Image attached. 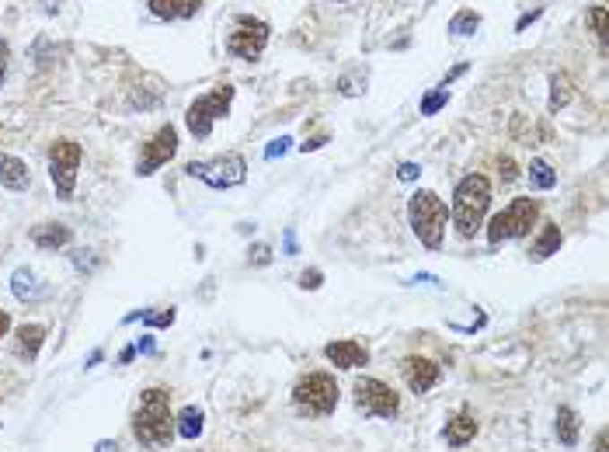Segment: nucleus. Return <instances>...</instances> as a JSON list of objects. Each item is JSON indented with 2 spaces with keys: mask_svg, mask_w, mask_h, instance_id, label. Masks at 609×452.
Wrapping results in <instances>:
<instances>
[{
  "mask_svg": "<svg viewBox=\"0 0 609 452\" xmlns=\"http://www.w3.org/2000/svg\"><path fill=\"white\" fill-rule=\"evenodd\" d=\"M588 25L599 35V42H606V7H603V4H596V7L588 11Z\"/></svg>",
  "mask_w": 609,
  "mask_h": 452,
  "instance_id": "28",
  "label": "nucleus"
},
{
  "mask_svg": "<svg viewBox=\"0 0 609 452\" xmlns=\"http://www.w3.org/2000/svg\"><path fill=\"white\" fill-rule=\"evenodd\" d=\"M320 285H324V272H320V268H307V272L300 275V289H310V292H314Z\"/></svg>",
  "mask_w": 609,
  "mask_h": 452,
  "instance_id": "29",
  "label": "nucleus"
},
{
  "mask_svg": "<svg viewBox=\"0 0 609 452\" xmlns=\"http://www.w3.org/2000/svg\"><path fill=\"white\" fill-rule=\"evenodd\" d=\"M94 452H118V442L116 439H98V442H94Z\"/></svg>",
  "mask_w": 609,
  "mask_h": 452,
  "instance_id": "38",
  "label": "nucleus"
},
{
  "mask_svg": "<svg viewBox=\"0 0 609 452\" xmlns=\"http://www.w3.org/2000/svg\"><path fill=\"white\" fill-rule=\"evenodd\" d=\"M536 18H540V11H529V14H522V18H519V25H516V31H522V29H526V25H529V22H536Z\"/></svg>",
  "mask_w": 609,
  "mask_h": 452,
  "instance_id": "42",
  "label": "nucleus"
},
{
  "mask_svg": "<svg viewBox=\"0 0 609 452\" xmlns=\"http://www.w3.org/2000/svg\"><path fill=\"white\" fill-rule=\"evenodd\" d=\"M324 143H327V136H314V140L300 143V150H303V153H314V150H320Z\"/></svg>",
  "mask_w": 609,
  "mask_h": 452,
  "instance_id": "37",
  "label": "nucleus"
},
{
  "mask_svg": "<svg viewBox=\"0 0 609 452\" xmlns=\"http://www.w3.org/2000/svg\"><path fill=\"white\" fill-rule=\"evenodd\" d=\"M474 435H477V422H474V414L470 411H460V414H453L446 428H442V439H446V446L449 449H464L474 442Z\"/></svg>",
  "mask_w": 609,
  "mask_h": 452,
  "instance_id": "17",
  "label": "nucleus"
},
{
  "mask_svg": "<svg viewBox=\"0 0 609 452\" xmlns=\"http://www.w3.org/2000/svg\"><path fill=\"white\" fill-rule=\"evenodd\" d=\"M7 331H11V313L0 310V338H7Z\"/></svg>",
  "mask_w": 609,
  "mask_h": 452,
  "instance_id": "41",
  "label": "nucleus"
},
{
  "mask_svg": "<svg viewBox=\"0 0 609 452\" xmlns=\"http://www.w3.org/2000/svg\"><path fill=\"white\" fill-rule=\"evenodd\" d=\"M338 400H342V390L335 383L331 372H307L303 379H296L292 387V404L300 414L307 418H327L338 411Z\"/></svg>",
  "mask_w": 609,
  "mask_h": 452,
  "instance_id": "4",
  "label": "nucleus"
},
{
  "mask_svg": "<svg viewBox=\"0 0 609 452\" xmlns=\"http://www.w3.org/2000/svg\"><path fill=\"white\" fill-rule=\"evenodd\" d=\"M268 25L258 22V18H240L237 22V29L231 31V39H227V49H231V56L237 59H258L265 53V46H268Z\"/></svg>",
  "mask_w": 609,
  "mask_h": 452,
  "instance_id": "11",
  "label": "nucleus"
},
{
  "mask_svg": "<svg viewBox=\"0 0 609 452\" xmlns=\"http://www.w3.org/2000/svg\"><path fill=\"white\" fill-rule=\"evenodd\" d=\"M324 359L335 369H359V366H370V348H366L362 341L342 338V341L324 344Z\"/></svg>",
  "mask_w": 609,
  "mask_h": 452,
  "instance_id": "13",
  "label": "nucleus"
},
{
  "mask_svg": "<svg viewBox=\"0 0 609 452\" xmlns=\"http://www.w3.org/2000/svg\"><path fill=\"white\" fill-rule=\"evenodd\" d=\"M407 220H411L414 237H418L429 251H439V248L446 244L449 209H446V202L435 196V192L422 188V192H414V196L407 198Z\"/></svg>",
  "mask_w": 609,
  "mask_h": 452,
  "instance_id": "3",
  "label": "nucleus"
},
{
  "mask_svg": "<svg viewBox=\"0 0 609 452\" xmlns=\"http://www.w3.org/2000/svg\"><path fill=\"white\" fill-rule=\"evenodd\" d=\"M529 185L536 188V192H551V188H557V170L547 164V161H529Z\"/></svg>",
  "mask_w": 609,
  "mask_h": 452,
  "instance_id": "24",
  "label": "nucleus"
},
{
  "mask_svg": "<svg viewBox=\"0 0 609 452\" xmlns=\"http://www.w3.org/2000/svg\"><path fill=\"white\" fill-rule=\"evenodd\" d=\"M401 376H405L407 390L422 396L442 379V366L432 362V359H425V355H407V359H401Z\"/></svg>",
  "mask_w": 609,
  "mask_h": 452,
  "instance_id": "12",
  "label": "nucleus"
},
{
  "mask_svg": "<svg viewBox=\"0 0 609 452\" xmlns=\"http://www.w3.org/2000/svg\"><path fill=\"white\" fill-rule=\"evenodd\" d=\"M335 4H342V0H335Z\"/></svg>",
  "mask_w": 609,
  "mask_h": 452,
  "instance_id": "44",
  "label": "nucleus"
},
{
  "mask_svg": "<svg viewBox=\"0 0 609 452\" xmlns=\"http://www.w3.org/2000/svg\"><path fill=\"white\" fill-rule=\"evenodd\" d=\"M31 185V170L22 157L14 153H0V188L7 192H29Z\"/></svg>",
  "mask_w": 609,
  "mask_h": 452,
  "instance_id": "15",
  "label": "nucleus"
},
{
  "mask_svg": "<svg viewBox=\"0 0 609 452\" xmlns=\"http://www.w3.org/2000/svg\"><path fill=\"white\" fill-rule=\"evenodd\" d=\"M397 178H401V181H418V178H422V168L407 161V164H401V168H397Z\"/></svg>",
  "mask_w": 609,
  "mask_h": 452,
  "instance_id": "32",
  "label": "nucleus"
},
{
  "mask_svg": "<svg viewBox=\"0 0 609 452\" xmlns=\"http://www.w3.org/2000/svg\"><path fill=\"white\" fill-rule=\"evenodd\" d=\"M492 209V181L484 174H466L460 178L457 192H453V223L460 230V237H474L481 226H484V216Z\"/></svg>",
  "mask_w": 609,
  "mask_h": 452,
  "instance_id": "2",
  "label": "nucleus"
},
{
  "mask_svg": "<svg viewBox=\"0 0 609 452\" xmlns=\"http://www.w3.org/2000/svg\"><path fill=\"white\" fill-rule=\"evenodd\" d=\"M185 174L205 181L209 188H237L248 178V161L240 153H223L216 161H188Z\"/></svg>",
  "mask_w": 609,
  "mask_h": 452,
  "instance_id": "9",
  "label": "nucleus"
},
{
  "mask_svg": "<svg viewBox=\"0 0 609 452\" xmlns=\"http://www.w3.org/2000/svg\"><path fill=\"white\" fill-rule=\"evenodd\" d=\"M174 431H178V439H185V442H196V439H199V435L205 431L203 407H196V404L181 407V411L174 414Z\"/></svg>",
  "mask_w": 609,
  "mask_h": 452,
  "instance_id": "18",
  "label": "nucleus"
},
{
  "mask_svg": "<svg viewBox=\"0 0 609 452\" xmlns=\"http://www.w3.org/2000/svg\"><path fill=\"white\" fill-rule=\"evenodd\" d=\"M536 216H540V202H536V198H529V196L512 198L498 216H492V223H488V244L498 248V244H505V240L529 237Z\"/></svg>",
  "mask_w": 609,
  "mask_h": 452,
  "instance_id": "5",
  "label": "nucleus"
},
{
  "mask_svg": "<svg viewBox=\"0 0 609 452\" xmlns=\"http://www.w3.org/2000/svg\"><path fill=\"white\" fill-rule=\"evenodd\" d=\"M248 261H251L255 268H265V265L272 261V248H268V244H255L251 255H248Z\"/></svg>",
  "mask_w": 609,
  "mask_h": 452,
  "instance_id": "30",
  "label": "nucleus"
},
{
  "mask_svg": "<svg viewBox=\"0 0 609 452\" xmlns=\"http://www.w3.org/2000/svg\"><path fill=\"white\" fill-rule=\"evenodd\" d=\"M174 317H178V310L174 307H168V310H157V307H146V310H133L122 317V324H146V327H171Z\"/></svg>",
  "mask_w": 609,
  "mask_h": 452,
  "instance_id": "22",
  "label": "nucleus"
},
{
  "mask_svg": "<svg viewBox=\"0 0 609 452\" xmlns=\"http://www.w3.org/2000/svg\"><path fill=\"white\" fill-rule=\"evenodd\" d=\"M136 359V344H126L122 352H118V366H129Z\"/></svg>",
  "mask_w": 609,
  "mask_h": 452,
  "instance_id": "35",
  "label": "nucleus"
},
{
  "mask_svg": "<svg viewBox=\"0 0 609 452\" xmlns=\"http://www.w3.org/2000/svg\"><path fill=\"white\" fill-rule=\"evenodd\" d=\"M203 7V0H150V11L157 18H168V22H178V18H196Z\"/></svg>",
  "mask_w": 609,
  "mask_h": 452,
  "instance_id": "21",
  "label": "nucleus"
},
{
  "mask_svg": "<svg viewBox=\"0 0 609 452\" xmlns=\"http://www.w3.org/2000/svg\"><path fill=\"white\" fill-rule=\"evenodd\" d=\"M31 244L39 248V251H59V248H66L70 240H74V230L66 223H57V220H49V223H39L31 226Z\"/></svg>",
  "mask_w": 609,
  "mask_h": 452,
  "instance_id": "16",
  "label": "nucleus"
},
{
  "mask_svg": "<svg viewBox=\"0 0 609 452\" xmlns=\"http://www.w3.org/2000/svg\"><path fill=\"white\" fill-rule=\"evenodd\" d=\"M174 153H178V129L168 122V126H161V129L144 143L140 161H136V174H140V178H150L157 168H164Z\"/></svg>",
  "mask_w": 609,
  "mask_h": 452,
  "instance_id": "10",
  "label": "nucleus"
},
{
  "mask_svg": "<svg viewBox=\"0 0 609 452\" xmlns=\"http://www.w3.org/2000/svg\"><path fill=\"white\" fill-rule=\"evenodd\" d=\"M553 431H557V442H561L564 449H575V446H579V431H581L579 411H575V407H557Z\"/></svg>",
  "mask_w": 609,
  "mask_h": 452,
  "instance_id": "19",
  "label": "nucleus"
},
{
  "mask_svg": "<svg viewBox=\"0 0 609 452\" xmlns=\"http://www.w3.org/2000/svg\"><path fill=\"white\" fill-rule=\"evenodd\" d=\"M498 168H501V178H505V181H516V178H519V170H516V161H512V157H501V164H498Z\"/></svg>",
  "mask_w": 609,
  "mask_h": 452,
  "instance_id": "34",
  "label": "nucleus"
},
{
  "mask_svg": "<svg viewBox=\"0 0 609 452\" xmlns=\"http://www.w3.org/2000/svg\"><path fill=\"white\" fill-rule=\"evenodd\" d=\"M101 359H105V352H101V348H94V352H91V355H87L84 369H94V366H101Z\"/></svg>",
  "mask_w": 609,
  "mask_h": 452,
  "instance_id": "40",
  "label": "nucleus"
},
{
  "mask_svg": "<svg viewBox=\"0 0 609 452\" xmlns=\"http://www.w3.org/2000/svg\"><path fill=\"white\" fill-rule=\"evenodd\" d=\"M352 400H355V411L362 418H397L401 414V394L373 376H359L355 387H352Z\"/></svg>",
  "mask_w": 609,
  "mask_h": 452,
  "instance_id": "6",
  "label": "nucleus"
},
{
  "mask_svg": "<svg viewBox=\"0 0 609 452\" xmlns=\"http://www.w3.org/2000/svg\"><path fill=\"white\" fill-rule=\"evenodd\" d=\"M606 428H599V431H596V439H592V452H606Z\"/></svg>",
  "mask_w": 609,
  "mask_h": 452,
  "instance_id": "36",
  "label": "nucleus"
},
{
  "mask_svg": "<svg viewBox=\"0 0 609 452\" xmlns=\"http://www.w3.org/2000/svg\"><path fill=\"white\" fill-rule=\"evenodd\" d=\"M568 101H571V81H568L564 74H553L551 77V101H547V109H551V112H561Z\"/></svg>",
  "mask_w": 609,
  "mask_h": 452,
  "instance_id": "25",
  "label": "nucleus"
},
{
  "mask_svg": "<svg viewBox=\"0 0 609 452\" xmlns=\"http://www.w3.org/2000/svg\"><path fill=\"white\" fill-rule=\"evenodd\" d=\"M133 435L136 442L153 452L171 449L174 442V411H171V390L168 387H146L133 414Z\"/></svg>",
  "mask_w": 609,
  "mask_h": 452,
  "instance_id": "1",
  "label": "nucleus"
},
{
  "mask_svg": "<svg viewBox=\"0 0 609 452\" xmlns=\"http://www.w3.org/2000/svg\"><path fill=\"white\" fill-rule=\"evenodd\" d=\"M46 327L42 324H22V327H14V359H22V362H35L39 359V352H42V344H46Z\"/></svg>",
  "mask_w": 609,
  "mask_h": 452,
  "instance_id": "14",
  "label": "nucleus"
},
{
  "mask_svg": "<svg viewBox=\"0 0 609 452\" xmlns=\"http://www.w3.org/2000/svg\"><path fill=\"white\" fill-rule=\"evenodd\" d=\"M153 352H157L153 335H140V341H136V355H153Z\"/></svg>",
  "mask_w": 609,
  "mask_h": 452,
  "instance_id": "33",
  "label": "nucleus"
},
{
  "mask_svg": "<svg viewBox=\"0 0 609 452\" xmlns=\"http://www.w3.org/2000/svg\"><path fill=\"white\" fill-rule=\"evenodd\" d=\"M81 161H84V146L77 140H57L49 146V178H53L57 198H63V202L74 198Z\"/></svg>",
  "mask_w": 609,
  "mask_h": 452,
  "instance_id": "8",
  "label": "nucleus"
},
{
  "mask_svg": "<svg viewBox=\"0 0 609 452\" xmlns=\"http://www.w3.org/2000/svg\"><path fill=\"white\" fill-rule=\"evenodd\" d=\"M446 101H449V91H446V87H435V91H429V94L422 98V115H435L439 109H446Z\"/></svg>",
  "mask_w": 609,
  "mask_h": 452,
  "instance_id": "27",
  "label": "nucleus"
},
{
  "mask_svg": "<svg viewBox=\"0 0 609 452\" xmlns=\"http://www.w3.org/2000/svg\"><path fill=\"white\" fill-rule=\"evenodd\" d=\"M561 226L557 223H544L540 226V233H536V240L529 244V261H547L561 251Z\"/></svg>",
  "mask_w": 609,
  "mask_h": 452,
  "instance_id": "20",
  "label": "nucleus"
},
{
  "mask_svg": "<svg viewBox=\"0 0 609 452\" xmlns=\"http://www.w3.org/2000/svg\"><path fill=\"white\" fill-rule=\"evenodd\" d=\"M231 105H233V87L231 84H220L216 91H209L203 98H196L192 105H188V112H185V126H188V133L196 136V140H205L209 133H213V126L220 122V118H227L231 115Z\"/></svg>",
  "mask_w": 609,
  "mask_h": 452,
  "instance_id": "7",
  "label": "nucleus"
},
{
  "mask_svg": "<svg viewBox=\"0 0 609 452\" xmlns=\"http://www.w3.org/2000/svg\"><path fill=\"white\" fill-rule=\"evenodd\" d=\"M11 292H14V300H22V303H29L35 300V292H39V285H35V272L31 268H14V275H11Z\"/></svg>",
  "mask_w": 609,
  "mask_h": 452,
  "instance_id": "23",
  "label": "nucleus"
},
{
  "mask_svg": "<svg viewBox=\"0 0 609 452\" xmlns=\"http://www.w3.org/2000/svg\"><path fill=\"white\" fill-rule=\"evenodd\" d=\"M7 56H11V49H7V42L0 39V81H4V74H7Z\"/></svg>",
  "mask_w": 609,
  "mask_h": 452,
  "instance_id": "39",
  "label": "nucleus"
},
{
  "mask_svg": "<svg viewBox=\"0 0 609 452\" xmlns=\"http://www.w3.org/2000/svg\"><path fill=\"white\" fill-rule=\"evenodd\" d=\"M286 251H290V255H296V237H292V230L286 233Z\"/></svg>",
  "mask_w": 609,
  "mask_h": 452,
  "instance_id": "43",
  "label": "nucleus"
},
{
  "mask_svg": "<svg viewBox=\"0 0 609 452\" xmlns=\"http://www.w3.org/2000/svg\"><path fill=\"white\" fill-rule=\"evenodd\" d=\"M290 136H279V140L272 143V146H268V150H265V161H275V157H283V153H286V150H290Z\"/></svg>",
  "mask_w": 609,
  "mask_h": 452,
  "instance_id": "31",
  "label": "nucleus"
},
{
  "mask_svg": "<svg viewBox=\"0 0 609 452\" xmlns=\"http://www.w3.org/2000/svg\"><path fill=\"white\" fill-rule=\"evenodd\" d=\"M477 25H481V14H477V11H470V7H464V11L449 22V31H453V35H474Z\"/></svg>",
  "mask_w": 609,
  "mask_h": 452,
  "instance_id": "26",
  "label": "nucleus"
}]
</instances>
